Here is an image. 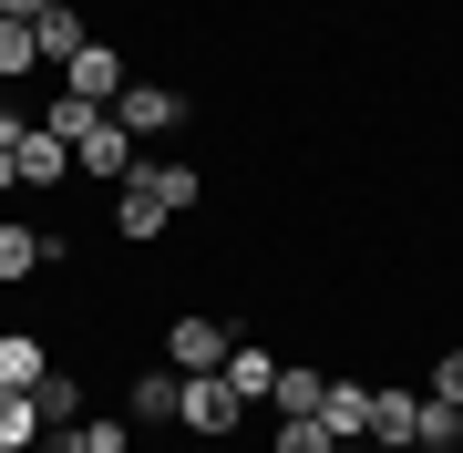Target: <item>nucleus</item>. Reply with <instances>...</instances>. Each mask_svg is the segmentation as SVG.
<instances>
[{"instance_id":"f257e3e1","label":"nucleus","mask_w":463,"mask_h":453,"mask_svg":"<svg viewBox=\"0 0 463 453\" xmlns=\"http://www.w3.org/2000/svg\"><path fill=\"white\" fill-rule=\"evenodd\" d=\"M206 196V175L185 165V155H134V175L114 185V227L134 237V248H145V237H165L185 206Z\"/></svg>"},{"instance_id":"f03ea898","label":"nucleus","mask_w":463,"mask_h":453,"mask_svg":"<svg viewBox=\"0 0 463 453\" xmlns=\"http://www.w3.org/2000/svg\"><path fill=\"white\" fill-rule=\"evenodd\" d=\"M175 422H185V433H206V443H227L237 422H248V392H227V371H196L185 402H175Z\"/></svg>"},{"instance_id":"7ed1b4c3","label":"nucleus","mask_w":463,"mask_h":453,"mask_svg":"<svg viewBox=\"0 0 463 453\" xmlns=\"http://www.w3.org/2000/svg\"><path fill=\"white\" fill-rule=\"evenodd\" d=\"M227 351H237L227 319H206V309H175V319H165V361L185 371V382H196V371H227Z\"/></svg>"},{"instance_id":"20e7f679","label":"nucleus","mask_w":463,"mask_h":453,"mask_svg":"<svg viewBox=\"0 0 463 453\" xmlns=\"http://www.w3.org/2000/svg\"><path fill=\"white\" fill-rule=\"evenodd\" d=\"M114 124H124V135H175V124H185V93H175V83H145V72H134V83L114 93Z\"/></svg>"},{"instance_id":"39448f33","label":"nucleus","mask_w":463,"mask_h":453,"mask_svg":"<svg viewBox=\"0 0 463 453\" xmlns=\"http://www.w3.org/2000/svg\"><path fill=\"white\" fill-rule=\"evenodd\" d=\"M32 42H42V72H72V62L93 52V21L72 11V0H52V11L32 21Z\"/></svg>"},{"instance_id":"423d86ee","label":"nucleus","mask_w":463,"mask_h":453,"mask_svg":"<svg viewBox=\"0 0 463 453\" xmlns=\"http://www.w3.org/2000/svg\"><path fill=\"white\" fill-rule=\"evenodd\" d=\"M124 83H134V62H124V52H114V42H93V52H83V62H72V72H62V93H83V103H103V114H114V93H124Z\"/></svg>"},{"instance_id":"0eeeda50","label":"nucleus","mask_w":463,"mask_h":453,"mask_svg":"<svg viewBox=\"0 0 463 453\" xmlns=\"http://www.w3.org/2000/svg\"><path fill=\"white\" fill-rule=\"evenodd\" d=\"M124 402H134V433H155V422H175V402H185V371H175V361L134 371V392H124Z\"/></svg>"},{"instance_id":"6e6552de","label":"nucleus","mask_w":463,"mask_h":453,"mask_svg":"<svg viewBox=\"0 0 463 453\" xmlns=\"http://www.w3.org/2000/svg\"><path fill=\"white\" fill-rule=\"evenodd\" d=\"M72 165H83V175H103V185H124V175H134V135H124V124H114V114H103V124H93V135H83V145H72Z\"/></svg>"},{"instance_id":"1a4fd4ad","label":"nucleus","mask_w":463,"mask_h":453,"mask_svg":"<svg viewBox=\"0 0 463 453\" xmlns=\"http://www.w3.org/2000/svg\"><path fill=\"white\" fill-rule=\"evenodd\" d=\"M32 269H62L52 258V227H0V288H21Z\"/></svg>"},{"instance_id":"9d476101","label":"nucleus","mask_w":463,"mask_h":453,"mask_svg":"<svg viewBox=\"0 0 463 453\" xmlns=\"http://www.w3.org/2000/svg\"><path fill=\"white\" fill-rule=\"evenodd\" d=\"M52 382V351L32 330H0V392H42Z\"/></svg>"},{"instance_id":"9b49d317","label":"nucleus","mask_w":463,"mask_h":453,"mask_svg":"<svg viewBox=\"0 0 463 453\" xmlns=\"http://www.w3.org/2000/svg\"><path fill=\"white\" fill-rule=\"evenodd\" d=\"M52 453H134V422L83 412V422H62V433H52Z\"/></svg>"},{"instance_id":"f8f14e48","label":"nucleus","mask_w":463,"mask_h":453,"mask_svg":"<svg viewBox=\"0 0 463 453\" xmlns=\"http://www.w3.org/2000/svg\"><path fill=\"white\" fill-rule=\"evenodd\" d=\"M319 422H330L340 443H371V382H330V402H319Z\"/></svg>"},{"instance_id":"ddd939ff","label":"nucleus","mask_w":463,"mask_h":453,"mask_svg":"<svg viewBox=\"0 0 463 453\" xmlns=\"http://www.w3.org/2000/svg\"><path fill=\"white\" fill-rule=\"evenodd\" d=\"M330 402V371H309V361H279V392H268V412H319Z\"/></svg>"},{"instance_id":"4468645a","label":"nucleus","mask_w":463,"mask_h":453,"mask_svg":"<svg viewBox=\"0 0 463 453\" xmlns=\"http://www.w3.org/2000/svg\"><path fill=\"white\" fill-rule=\"evenodd\" d=\"M422 433V392H371V443H412Z\"/></svg>"},{"instance_id":"2eb2a0df","label":"nucleus","mask_w":463,"mask_h":453,"mask_svg":"<svg viewBox=\"0 0 463 453\" xmlns=\"http://www.w3.org/2000/svg\"><path fill=\"white\" fill-rule=\"evenodd\" d=\"M62 175H72V145L32 124V135H21V185H62Z\"/></svg>"},{"instance_id":"dca6fc26","label":"nucleus","mask_w":463,"mask_h":453,"mask_svg":"<svg viewBox=\"0 0 463 453\" xmlns=\"http://www.w3.org/2000/svg\"><path fill=\"white\" fill-rule=\"evenodd\" d=\"M32 124H42V135H62V145H83L93 124H103V103H83V93H52V103H42Z\"/></svg>"},{"instance_id":"f3484780","label":"nucleus","mask_w":463,"mask_h":453,"mask_svg":"<svg viewBox=\"0 0 463 453\" xmlns=\"http://www.w3.org/2000/svg\"><path fill=\"white\" fill-rule=\"evenodd\" d=\"M42 443V402L32 392H0V453H32Z\"/></svg>"},{"instance_id":"a211bd4d","label":"nucleus","mask_w":463,"mask_h":453,"mask_svg":"<svg viewBox=\"0 0 463 453\" xmlns=\"http://www.w3.org/2000/svg\"><path fill=\"white\" fill-rule=\"evenodd\" d=\"M279 453H350L319 412H279Z\"/></svg>"},{"instance_id":"6ab92c4d","label":"nucleus","mask_w":463,"mask_h":453,"mask_svg":"<svg viewBox=\"0 0 463 453\" xmlns=\"http://www.w3.org/2000/svg\"><path fill=\"white\" fill-rule=\"evenodd\" d=\"M227 392L268 402V392H279V361H268V351H227Z\"/></svg>"},{"instance_id":"aec40b11","label":"nucleus","mask_w":463,"mask_h":453,"mask_svg":"<svg viewBox=\"0 0 463 453\" xmlns=\"http://www.w3.org/2000/svg\"><path fill=\"white\" fill-rule=\"evenodd\" d=\"M21 72H42V42L32 21H0V83H21Z\"/></svg>"},{"instance_id":"412c9836","label":"nucleus","mask_w":463,"mask_h":453,"mask_svg":"<svg viewBox=\"0 0 463 453\" xmlns=\"http://www.w3.org/2000/svg\"><path fill=\"white\" fill-rule=\"evenodd\" d=\"M422 392H432V402H463V351H443V361H432V382H422Z\"/></svg>"},{"instance_id":"4be33fe9","label":"nucleus","mask_w":463,"mask_h":453,"mask_svg":"<svg viewBox=\"0 0 463 453\" xmlns=\"http://www.w3.org/2000/svg\"><path fill=\"white\" fill-rule=\"evenodd\" d=\"M52 11V0H0V21H42Z\"/></svg>"},{"instance_id":"5701e85b","label":"nucleus","mask_w":463,"mask_h":453,"mask_svg":"<svg viewBox=\"0 0 463 453\" xmlns=\"http://www.w3.org/2000/svg\"><path fill=\"white\" fill-rule=\"evenodd\" d=\"M11 185H21V155H11V145H0V196H11Z\"/></svg>"},{"instance_id":"b1692460","label":"nucleus","mask_w":463,"mask_h":453,"mask_svg":"<svg viewBox=\"0 0 463 453\" xmlns=\"http://www.w3.org/2000/svg\"><path fill=\"white\" fill-rule=\"evenodd\" d=\"M381 453H422V443H381Z\"/></svg>"},{"instance_id":"393cba45","label":"nucleus","mask_w":463,"mask_h":453,"mask_svg":"<svg viewBox=\"0 0 463 453\" xmlns=\"http://www.w3.org/2000/svg\"><path fill=\"white\" fill-rule=\"evenodd\" d=\"M0 103H11V83H0Z\"/></svg>"}]
</instances>
